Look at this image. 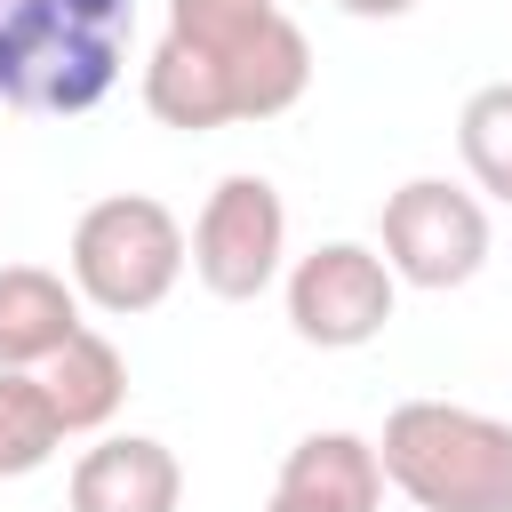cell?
Returning <instances> with one entry per match:
<instances>
[{
	"label": "cell",
	"mask_w": 512,
	"mask_h": 512,
	"mask_svg": "<svg viewBox=\"0 0 512 512\" xmlns=\"http://www.w3.org/2000/svg\"><path fill=\"white\" fill-rule=\"evenodd\" d=\"M80 328V288L40 264H0V368H40Z\"/></svg>",
	"instance_id": "30bf717a"
},
{
	"label": "cell",
	"mask_w": 512,
	"mask_h": 512,
	"mask_svg": "<svg viewBox=\"0 0 512 512\" xmlns=\"http://www.w3.org/2000/svg\"><path fill=\"white\" fill-rule=\"evenodd\" d=\"M144 112H152L160 128H184V136L224 128V120H232V96H224L216 56H200V48H184V40L168 32V40L152 48V64H144Z\"/></svg>",
	"instance_id": "8fae6325"
},
{
	"label": "cell",
	"mask_w": 512,
	"mask_h": 512,
	"mask_svg": "<svg viewBox=\"0 0 512 512\" xmlns=\"http://www.w3.org/2000/svg\"><path fill=\"white\" fill-rule=\"evenodd\" d=\"M392 320V264L360 240H320L312 256H296L288 272V328L320 352H352L376 344Z\"/></svg>",
	"instance_id": "8992f818"
},
{
	"label": "cell",
	"mask_w": 512,
	"mask_h": 512,
	"mask_svg": "<svg viewBox=\"0 0 512 512\" xmlns=\"http://www.w3.org/2000/svg\"><path fill=\"white\" fill-rule=\"evenodd\" d=\"M264 512H304V504H288V496H272V504H264Z\"/></svg>",
	"instance_id": "2e32d148"
},
{
	"label": "cell",
	"mask_w": 512,
	"mask_h": 512,
	"mask_svg": "<svg viewBox=\"0 0 512 512\" xmlns=\"http://www.w3.org/2000/svg\"><path fill=\"white\" fill-rule=\"evenodd\" d=\"M344 16H368V24H392V16H408L416 0H336Z\"/></svg>",
	"instance_id": "9a60e30c"
},
{
	"label": "cell",
	"mask_w": 512,
	"mask_h": 512,
	"mask_svg": "<svg viewBox=\"0 0 512 512\" xmlns=\"http://www.w3.org/2000/svg\"><path fill=\"white\" fill-rule=\"evenodd\" d=\"M136 0H0V104L32 120L96 112L120 88Z\"/></svg>",
	"instance_id": "6da1fadb"
},
{
	"label": "cell",
	"mask_w": 512,
	"mask_h": 512,
	"mask_svg": "<svg viewBox=\"0 0 512 512\" xmlns=\"http://www.w3.org/2000/svg\"><path fill=\"white\" fill-rule=\"evenodd\" d=\"M376 256L408 288H464L488 264V208L448 176H408L384 200V248Z\"/></svg>",
	"instance_id": "5b68a950"
},
{
	"label": "cell",
	"mask_w": 512,
	"mask_h": 512,
	"mask_svg": "<svg viewBox=\"0 0 512 512\" xmlns=\"http://www.w3.org/2000/svg\"><path fill=\"white\" fill-rule=\"evenodd\" d=\"M456 152H464L472 184L512 208V80H488V88L464 96V112H456Z\"/></svg>",
	"instance_id": "4fadbf2b"
},
{
	"label": "cell",
	"mask_w": 512,
	"mask_h": 512,
	"mask_svg": "<svg viewBox=\"0 0 512 512\" xmlns=\"http://www.w3.org/2000/svg\"><path fill=\"white\" fill-rule=\"evenodd\" d=\"M280 16V0H168V32L200 56H216V72Z\"/></svg>",
	"instance_id": "5bb4252c"
},
{
	"label": "cell",
	"mask_w": 512,
	"mask_h": 512,
	"mask_svg": "<svg viewBox=\"0 0 512 512\" xmlns=\"http://www.w3.org/2000/svg\"><path fill=\"white\" fill-rule=\"evenodd\" d=\"M40 384H48L64 432H104V424L120 416V400H128V360H120L112 336H96V328L80 320V328L40 360Z\"/></svg>",
	"instance_id": "9c48e42d"
},
{
	"label": "cell",
	"mask_w": 512,
	"mask_h": 512,
	"mask_svg": "<svg viewBox=\"0 0 512 512\" xmlns=\"http://www.w3.org/2000/svg\"><path fill=\"white\" fill-rule=\"evenodd\" d=\"M184 264H192L184 256V224L152 192H112L72 224V288H80V304H96L112 320L168 304Z\"/></svg>",
	"instance_id": "3957f363"
},
{
	"label": "cell",
	"mask_w": 512,
	"mask_h": 512,
	"mask_svg": "<svg viewBox=\"0 0 512 512\" xmlns=\"http://www.w3.org/2000/svg\"><path fill=\"white\" fill-rule=\"evenodd\" d=\"M72 512H176L184 504V464L168 440H144V432H120V440H96L80 464H72Z\"/></svg>",
	"instance_id": "52a82bcc"
},
{
	"label": "cell",
	"mask_w": 512,
	"mask_h": 512,
	"mask_svg": "<svg viewBox=\"0 0 512 512\" xmlns=\"http://www.w3.org/2000/svg\"><path fill=\"white\" fill-rule=\"evenodd\" d=\"M288 504L304 512H376L384 504V464H376V440L360 432H304L280 464V488Z\"/></svg>",
	"instance_id": "ba28073f"
},
{
	"label": "cell",
	"mask_w": 512,
	"mask_h": 512,
	"mask_svg": "<svg viewBox=\"0 0 512 512\" xmlns=\"http://www.w3.org/2000/svg\"><path fill=\"white\" fill-rule=\"evenodd\" d=\"M56 448H64V424H56L40 368H0V480L40 472Z\"/></svg>",
	"instance_id": "7c38bea8"
},
{
	"label": "cell",
	"mask_w": 512,
	"mask_h": 512,
	"mask_svg": "<svg viewBox=\"0 0 512 512\" xmlns=\"http://www.w3.org/2000/svg\"><path fill=\"white\" fill-rule=\"evenodd\" d=\"M184 256H192V272H200L208 296H224V304L264 296V288L280 280V256H288V208H280V192H272L264 176H248V168L224 176V184L200 200Z\"/></svg>",
	"instance_id": "277c9868"
},
{
	"label": "cell",
	"mask_w": 512,
	"mask_h": 512,
	"mask_svg": "<svg viewBox=\"0 0 512 512\" xmlns=\"http://www.w3.org/2000/svg\"><path fill=\"white\" fill-rule=\"evenodd\" d=\"M384 480L416 512H512V424L456 400H400L376 440Z\"/></svg>",
	"instance_id": "7a4b0ae2"
}]
</instances>
